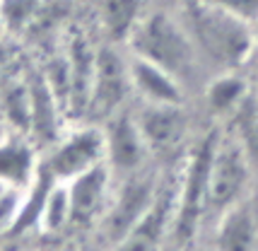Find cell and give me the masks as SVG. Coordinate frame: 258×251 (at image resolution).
Here are the masks:
<instances>
[{
    "label": "cell",
    "instance_id": "1",
    "mask_svg": "<svg viewBox=\"0 0 258 251\" xmlns=\"http://www.w3.org/2000/svg\"><path fill=\"white\" fill-rule=\"evenodd\" d=\"M183 24L191 34L198 56H205L225 70L246 63L253 44V29L241 17L201 0L196 8L186 12Z\"/></svg>",
    "mask_w": 258,
    "mask_h": 251
},
{
    "label": "cell",
    "instance_id": "2",
    "mask_svg": "<svg viewBox=\"0 0 258 251\" xmlns=\"http://www.w3.org/2000/svg\"><path fill=\"white\" fill-rule=\"evenodd\" d=\"M128 44L135 56H143L167 68L179 80H186L196 68L198 53H196V46L191 41L186 24H179L167 12L143 15Z\"/></svg>",
    "mask_w": 258,
    "mask_h": 251
},
{
    "label": "cell",
    "instance_id": "3",
    "mask_svg": "<svg viewBox=\"0 0 258 251\" xmlns=\"http://www.w3.org/2000/svg\"><path fill=\"white\" fill-rule=\"evenodd\" d=\"M248 181L246 148L239 138H217L208 171V210L222 215L241 201Z\"/></svg>",
    "mask_w": 258,
    "mask_h": 251
},
{
    "label": "cell",
    "instance_id": "4",
    "mask_svg": "<svg viewBox=\"0 0 258 251\" xmlns=\"http://www.w3.org/2000/svg\"><path fill=\"white\" fill-rule=\"evenodd\" d=\"M44 167L58 181H70L106 162V140L99 126H75L48 148Z\"/></svg>",
    "mask_w": 258,
    "mask_h": 251
},
{
    "label": "cell",
    "instance_id": "5",
    "mask_svg": "<svg viewBox=\"0 0 258 251\" xmlns=\"http://www.w3.org/2000/svg\"><path fill=\"white\" fill-rule=\"evenodd\" d=\"M215 140H217L215 136H208L203 140L179 176L176 217H174V227H171V234L179 239L196 234L203 213L208 210V171H210Z\"/></svg>",
    "mask_w": 258,
    "mask_h": 251
},
{
    "label": "cell",
    "instance_id": "6",
    "mask_svg": "<svg viewBox=\"0 0 258 251\" xmlns=\"http://www.w3.org/2000/svg\"><path fill=\"white\" fill-rule=\"evenodd\" d=\"M125 181L111 194L109 208L101 217V229L111 241L121 244V241L131 234V229L140 222V217L145 215L150 208L152 198L157 194L159 183L147 176V174H125Z\"/></svg>",
    "mask_w": 258,
    "mask_h": 251
},
{
    "label": "cell",
    "instance_id": "7",
    "mask_svg": "<svg viewBox=\"0 0 258 251\" xmlns=\"http://www.w3.org/2000/svg\"><path fill=\"white\" fill-rule=\"evenodd\" d=\"M128 92H133L128 60L111 46L99 48L97 51V63H94V80H92L87 114L94 111V114L109 118L116 111H121V104L125 102Z\"/></svg>",
    "mask_w": 258,
    "mask_h": 251
},
{
    "label": "cell",
    "instance_id": "8",
    "mask_svg": "<svg viewBox=\"0 0 258 251\" xmlns=\"http://www.w3.org/2000/svg\"><path fill=\"white\" fill-rule=\"evenodd\" d=\"M104 140H106V164L111 174L125 176L143 171V164L150 155V145L133 114L116 111L109 116V123L104 128Z\"/></svg>",
    "mask_w": 258,
    "mask_h": 251
},
{
    "label": "cell",
    "instance_id": "9",
    "mask_svg": "<svg viewBox=\"0 0 258 251\" xmlns=\"http://www.w3.org/2000/svg\"><path fill=\"white\" fill-rule=\"evenodd\" d=\"M66 183L70 194V225L90 227L94 222H101L113 194L109 164L104 162Z\"/></svg>",
    "mask_w": 258,
    "mask_h": 251
},
{
    "label": "cell",
    "instance_id": "10",
    "mask_svg": "<svg viewBox=\"0 0 258 251\" xmlns=\"http://www.w3.org/2000/svg\"><path fill=\"white\" fill-rule=\"evenodd\" d=\"M27 85H29V131H27V136L32 138L36 148H51L63 136L66 109L58 102L51 85L46 82L44 73L32 75Z\"/></svg>",
    "mask_w": 258,
    "mask_h": 251
},
{
    "label": "cell",
    "instance_id": "11",
    "mask_svg": "<svg viewBox=\"0 0 258 251\" xmlns=\"http://www.w3.org/2000/svg\"><path fill=\"white\" fill-rule=\"evenodd\" d=\"M176 198H179V181L171 186H157V194L152 198L145 215L131 229V234L121 241L125 249H155L162 239L171 234L174 217H176Z\"/></svg>",
    "mask_w": 258,
    "mask_h": 251
},
{
    "label": "cell",
    "instance_id": "12",
    "mask_svg": "<svg viewBox=\"0 0 258 251\" xmlns=\"http://www.w3.org/2000/svg\"><path fill=\"white\" fill-rule=\"evenodd\" d=\"M135 118L150 145V152L174 150L186 133V116L181 111V104H143Z\"/></svg>",
    "mask_w": 258,
    "mask_h": 251
},
{
    "label": "cell",
    "instance_id": "13",
    "mask_svg": "<svg viewBox=\"0 0 258 251\" xmlns=\"http://www.w3.org/2000/svg\"><path fill=\"white\" fill-rule=\"evenodd\" d=\"M131 87L143 104H181V80L143 56H131Z\"/></svg>",
    "mask_w": 258,
    "mask_h": 251
},
{
    "label": "cell",
    "instance_id": "14",
    "mask_svg": "<svg viewBox=\"0 0 258 251\" xmlns=\"http://www.w3.org/2000/svg\"><path fill=\"white\" fill-rule=\"evenodd\" d=\"M68 60V114L82 116L90 109L92 80H94V63L97 51L87 44V39L73 36L66 51Z\"/></svg>",
    "mask_w": 258,
    "mask_h": 251
},
{
    "label": "cell",
    "instance_id": "15",
    "mask_svg": "<svg viewBox=\"0 0 258 251\" xmlns=\"http://www.w3.org/2000/svg\"><path fill=\"white\" fill-rule=\"evenodd\" d=\"M39 148L32 138L12 131L5 140H0V183L10 189H27L41 167Z\"/></svg>",
    "mask_w": 258,
    "mask_h": 251
},
{
    "label": "cell",
    "instance_id": "16",
    "mask_svg": "<svg viewBox=\"0 0 258 251\" xmlns=\"http://www.w3.org/2000/svg\"><path fill=\"white\" fill-rule=\"evenodd\" d=\"M258 237V222L246 203H234L217 215V246L222 249H253Z\"/></svg>",
    "mask_w": 258,
    "mask_h": 251
},
{
    "label": "cell",
    "instance_id": "17",
    "mask_svg": "<svg viewBox=\"0 0 258 251\" xmlns=\"http://www.w3.org/2000/svg\"><path fill=\"white\" fill-rule=\"evenodd\" d=\"M143 20V0H101V24L111 41H128Z\"/></svg>",
    "mask_w": 258,
    "mask_h": 251
},
{
    "label": "cell",
    "instance_id": "18",
    "mask_svg": "<svg viewBox=\"0 0 258 251\" xmlns=\"http://www.w3.org/2000/svg\"><path fill=\"white\" fill-rule=\"evenodd\" d=\"M68 225H70V194H68V183L56 181L51 186L48 196H46L39 229L48 232V234H56L60 229H66Z\"/></svg>",
    "mask_w": 258,
    "mask_h": 251
},
{
    "label": "cell",
    "instance_id": "19",
    "mask_svg": "<svg viewBox=\"0 0 258 251\" xmlns=\"http://www.w3.org/2000/svg\"><path fill=\"white\" fill-rule=\"evenodd\" d=\"M244 97H246V82L232 75L229 70H225V75H220L208 87V102L217 114H227V111L239 109Z\"/></svg>",
    "mask_w": 258,
    "mask_h": 251
},
{
    "label": "cell",
    "instance_id": "20",
    "mask_svg": "<svg viewBox=\"0 0 258 251\" xmlns=\"http://www.w3.org/2000/svg\"><path fill=\"white\" fill-rule=\"evenodd\" d=\"M41 0H0V32L20 34L36 20Z\"/></svg>",
    "mask_w": 258,
    "mask_h": 251
},
{
    "label": "cell",
    "instance_id": "21",
    "mask_svg": "<svg viewBox=\"0 0 258 251\" xmlns=\"http://www.w3.org/2000/svg\"><path fill=\"white\" fill-rule=\"evenodd\" d=\"M20 201H22V189L5 186L0 191V234H10L17 213H20Z\"/></svg>",
    "mask_w": 258,
    "mask_h": 251
},
{
    "label": "cell",
    "instance_id": "22",
    "mask_svg": "<svg viewBox=\"0 0 258 251\" xmlns=\"http://www.w3.org/2000/svg\"><path fill=\"white\" fill-rule=\"evenodd\" d=\"M205 3H210L220 10L232 12L248 24L258 22V0H205Z\"/></svg>",
    "mask_w": 258,
    "mask_h": 251
},
{
    "label": "cell",
    "instance_id": "23",
    "mask_svg": "<svg viewBox=\"0 0 258 251\" xmlns=\"http://www.w3.org/2000/svg\"><path fill=\"white\" fill-rule=\"evenodd\" d=\"M244 140L248 143V148L253 150L258 155V111L256 114H251L248 116V123H246V131H244Z\"/></svg>",
    "mask_w": 258,
    "mask_h": 251
},
{
    "label": "cell",
    "instance_id": "24",
    "mask_svg": "<svg viewBox=\"0 0 258 251\" xmlns=\"http://www.w3.org/2000/svg\"><path fill=\"white\" fill-rule=\"evenodd\" d=\"M10 133H12V126L8 121V116L3 114V109H0V140H5Z\"/></svg>",
    "mask_w": 258,
    "mask_h": 251
},
{
    "label": "cell",
    "instance_id": "25",
    "mask_svg": "<svg viewBox=\"0 0 258 251\" xmlns=\"http://www.w3.org/2000/svg\"><path fill=\"white\" fill-rule=\"evenodd\" d=\"M246 60H253L256 73H258V32H253V44H251V51H248V58H246Z\"/></svg>",
    "mask_w": 258,
    "mask_h": 251
},
{
    "label": "cell",
    "instance_id": "26",
    "mask_svg": "<svg viewBox=\"0 0 258 251\" xmlns=\"http://www.w3.org/2000/svg\"><path fill=\"white\" fill-rule=\"evenodd\" d=\"M3 189H5V186H3V183H0V191H3Z\"/></svg>",
    "mask_w": 258,
    "mask_h": 251
}]
</instances>
